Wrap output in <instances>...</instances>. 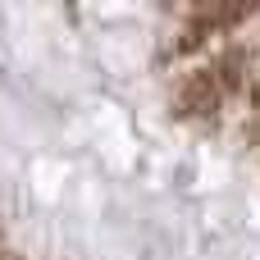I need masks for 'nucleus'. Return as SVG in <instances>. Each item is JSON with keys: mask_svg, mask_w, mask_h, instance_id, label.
Segmentation results:
<instances>
[]
</instances>
